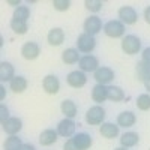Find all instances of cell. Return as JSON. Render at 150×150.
Here are the masks:
<instances>
[{"label": "cell", "instance_id": "30", "mask_svg": "<svg viewBox=\"0 0 150 150\" xmlns=\"http://www.w3.org/2000/svg\"><path fill=\"white\" fill-rule=\"evenodd\" d=\"M137 108L141 111H149L150 110V95L143 93L137 98Z\"/></svg>", "mask_w": 150, "mask_h": 150}, {"label": "cell", "instance_id": "15", "mask_svg": "<svg viewBox=\"0 0 150 150\" xmlns=\"http://www.w3.org/2000/svg\"><path fill=\"white\" fill-rule=\"evenodd\" d=\"M57 140H59V134H57V131H54V129H45V131H42L41 135H39V143H41V146H44V147L53 146Z\"/></svg>", "mask_w": 150, "mask_h": 150}, {"label": "cell", "instance_id": "14", "mask_svg": "<svg viewBox=\"0 0 150 150\" xmlns=\"http://www.w3.org/2000/svg\"><path fill=\"white\" fill-rule=\"evenodd\" d=\"M47 41H48V44L51 45V47L62 45V44H63V41H65V32H63V29H60V27L51 29V30L48 32V35H47Z\"/></svg>", "mask_w": 150, "mask_h": 150}, {"label": "cell", "instance_id": "32", "mask_svg": "<svg viewBox=\"0 0 150 150\" xmlns=\"http://www.w3.org/2000/svg\"><path fill=\"white\" fill-rule=\"evenodd\" d=\"M53 6L56 11H60V12H65L71 8V2L69 0H53Z\"/></svg>", "mask_w": 150, "mask_h": 150}, {"label": "cell", "instance_id": "11", "mask_svg": "<svg viewBox=\"0 0 150 150\" xmlns=\"http://www.w3.org/2000/svg\"><path fill=\"white\" fill-rule=\"evenodd\" d=\"M42 87L48 95H57L59 90H60V81L56 75L50 74L42 80Z\"/></svg>", "mask_w": 150, "mask_h": 150}, {"label": "cell", "instance_id": "4", "mask_svg": "<svg viewBox=\"0 0 150 150\" xmlns=\"http://www.w3.org/2000/svg\"><path fill=\"white\" fill-rule=\"evenodd\" d=\"M95 47H96L95 36H90V35H87V33H81L78 36V39H77V48H78V51L89 54V53H92L93 50H95Z\"/></svg>", "mask_w": 150, "mask_h": 150}, {"label": "cell", "instance_id": "2", "mask_svg": "<svg viewBox=\"0 0 150 150\" xmlns=\"http://www.w3.org/2000/svg\"><path fill=\"white\" fill-rule=\"evenodd\" d=\"M104 119H105V110L101 105H93L86 112V122H87V125H90V126L102 125Z\"/></svg>", "mask_w": 150, "mask_h": 150}, {"label": "cell", "instance_id": "22", "mask_svg": "<svg viewBox=\"0 0 150 150\" xmlns=\"http://www.w3.org/2000/svg\"><path fill=\"white\" fill-rule=\"evenodd\" d=\"M80 59L81 57L78 54V50H75V48H68L62 53V62L65 65H75L80 62Z\"/></svg>", "mask_w": 150, "mask_h": 150}, {"label": "cell", "instance_id": "27", "mask_svg": "<svg viewBox=\"0 0 150 150\" xmlns=\"http://www.w3.org/2000/svg\"><path fill=\"white\" fill-rule=\"evenodd\" d=\"M21 146H23V141H21L20 137L11 135L9 138H6V141H5V144H3V149H5V150H20Z\"/></svg>", "mask_w": 150, "mask_h": 150}, {"label": "cell", "instance_id": "34", "mask_svg": "<svg viewBox=\"0 0 150 150\" xmlns=\"http://www.w3.org/2000/svg\"><path fill=\"white\" fill-rule=\"evenodd\" d=\"M63 150H80V149L77 147V144H75L74 138H69V140L65 143V146H63Z\"/></svg>", "mask_w": 150, "mask_h": 150}, {"label": "cell", "instance_id": "23", "mask_svg": "<svg viewBox=\"0 0 150 150\" xmlns=\"http://www.w3.org/2000/svg\"><path fill=\"white\" fill-rule=\"evenodd\" d=\"M138 141H140V135L137 134V132H125L120 137V144L125 149L137 146V144H138Z\"/></svg>", "mask_w": 150, "mask_h": 150}, {"label": "cell", "instance_id": "13", "mask_svg": "<svg viewBox=\"0 0 150 150\" xmlns=\"http://www.w3.org/2000/svg\"><path fill=\"white\" fill-rule=\"evenodd\" d=\"M3 131L11 137V135H17L21 129H23V122L18 117H9L5 123H2Z\"/></svg>", "mask_w": 150, "mask_h": 150}, {"label": "cell", "instance_id": "19", "mask_svg": "<svg viewBox=\"0 0 150 150\" xmlns=\"http://www.w3.org/2000/svg\"><path fill=\"white\" fill-rule=\"evenodd\" d=\"M92 99H93V102H96L98 105L102 104L105 99H108L107 86H104V84H96L93 89H92Z\"/></svg>", "mask_w": 150, "mask_h": 150}, {"label": "cell", "instance_id": "12", "mask_svg": "<svg viewBox=\"0 0 150 150\" xmlns=\"http://www.w3.org/2000/svg\"><path fill=\"white\" fill-rule=\"evenodd\" d=\"M75 126H77V125L74 123L72 119H66V117H65L63 120L59 122V125H57V134H59L60 137L69 138V137H72L74 132H75Z\"/></svg>", "mask_w": 150, "mask_h": 150}, {"label": "cell", "instance_id": "21", "mask_svg": "<svg viewBox=\"0 0 150 150\" xmlns=\"http://www.w3.org/2000/svg\"><path fill=\"white\" fill-rule=\"evenodd\" d=\"M135 74H137V80L141 81V83H146L150 78V65L144 63L143 60L138 62L135 66Z\"/></svg>", "mask_w": 150, "mask_h": 150}, {"label": "cell", "instance_id": "37", "mask_svg": "<svg viewBox=\"0 0 150 150\" xmlns=\"http://www.w3.org/2000/svg\"><path fill=\"white\" fill-rule=\"evenodd\" d=\"M20 150H36V149H35L33 144H23Z\"/></svg>", "mask_w": 150, "mask_h": 150}, {"label": "cell", "instance_id": "7", "mask_svg": "<svg viewBox=\"0 0 150 150\" xmlns=\"http://www.w3.org/2000/svg\"><path fill=\"white\" fill-rule=\"evenodd\" d=\"M93 78L96 80L98 84L107 86L108 83H111L112 80H114V71H112L111 68H107V66H101L93 72Z\"/></svg>", "mask_w": 150, "mask_h": 150}, {"label": "cell", "instance_id": "16", "mask_svg": "<svg viewBox=\"0 0 150 150\" xmlns=\"http://www.w3.org/2000/svg\"><path fill=\"white\" fill-rule=\"evenodd\" d=\"M15 77V69L9 62H2L0 63V81L6 83V81H12Z\"/></svg>", "mask_w": 150, "mask_h": 150}, {"label": "cell", "instance_id": "1", "mask_svg": "<svg viewBox=\"0 0 150 150\" xmlns=\"http://www.w3.org/2000/svg\"><path fill=\"white\" fill-rule=\"evenodd\" d=\"M122 50L125 54H129V56H134L137 54L141 50V41L138 36L135 35H126L123 36L122 39Z\"/></svg>", "mask_w": 150, "mask_h": 150}, {"label": "cell", "instance_id": "40", "mask_svg": "<svg viewBox=\"0 0 150 150\" xmlns=\"http://www.w3.org/2000/svg\"><path fill=\"white\" fill-rule=\"evenodd\" d=\"M144 87H146V90H147V92H150V78L144 83Z\"/></svg>", "mask_w": 150, "mask_h": 150}, {"label": "cell", "instance_id": "18", "mask_svg": "<svg viewBox=\"0 0 150 150\" xmlns=\"http://www.w3.org/2000/svg\"><path fill=\"white\" fill-rule=\"evenodd\" d=\"M119 128H120L119 125L114 123H102V126L99 128V134L107 140H112L119 135Z\"/></svg>", "mask_w": 150, "mask_h": 150}, {"label": "cell", "instance_id": "8", "mask_svg": "<svg viewBox=\"0 0 150 150\" xmlns=\"http://www.w3.org/2000/svg\"><path fill=\"white\" fill-rule=\"evenodd\" d=\"M66 83L71 87H74V89H81V87H84L86 83H87V77L83 71H72V72L68 74Z\"/></svg>", "mask_w": 150, "mask_h": 150}, {"label": "cell", "instance_id": "38", "mask_svg": "<svg viewBox=\"0 0 150 150\" xmlns=\"http://www.w3.org/2000/svg\"><path fill=\"white\" fill-rule=\"evenodd\" d=\"M6 3H8V5H12V6H17V8H18V6H21V5H20V3H21L20 0H8Z\"/></svg>", "mask_w": 150, "mask_h": 150}, {"label": "cell", "instance_id": "39", "mask_svg": "<svg viewBox=\"0 0 150 150\" xmlns=\"http://www.w3.org/2000/svg\"><path fill=\"white\" fill-rule=\"evenodd\" d=\"M0 99H2V101L5 99V87L3 86H0Z\"/></svg>", "mask_w": 150, "mask_h": 150}, {"label": "cell", "instance_id": "24", "mask_svg": "<svg viewBox=\"0 0 150 150\" xmlns=\"http://www.w3.org/2000/svg\"><path fill=\"white\" fill-rule=\"evenodd\" d=\"M60 110L65 114L66 119H74L77 116V105H75V102L71 101V99H65L60 105Z\"/></svg>", "mask_w": 150, "mask_h": 150}, {"label": "cell", "instance_id": "5", "mask_svg": "<svg viewBox=\"0 0 150 150\" xmlns=\"http://www.w3.org/2000/svg\"><path fill=\"white\" fill-rule=\"evenodd\" d=\"M83 27H84V33L90 35V36H95L102 30V21L98 15H90V17L86 18Z\"/></svg>", "mask_w": 150, "mask_h": 150}, {"label": "cell", "instance_id": "41", "mask_svg": "<svg viewBox=\"0 0 150 150\" xmlns=\"http://www.w3.org/2000/svg\"><path fill=\"white\" fill-rule=\"evenodd\" d=\"M114 150H126L125 147H117V149H114Z\"/></svg>", "mask_w": 150, "mask_h": 150}, {"label": "cell", "instance_id": "35", "mask_svg": "<svg viewBox=\"0 0 150 150\" xmlns=\"http://www.w3.org/2000/svg\"><path fill=\"white\" fill-rule=\"evenodd\" d=\"M143 62L150 65V47L144 48V51H143Z\"/></svg>", "mask_w": 150, "mask_h": 150}, {"label": "cell", "instance_id": "10", "mask_svg": "<svg viewBox=\"0 0 150 150\" xmlns=\"http://www.w3.org/2000/svg\"><path fill=\"white\" fill-rule=\"evenodd\" d=\"M78 65H80V69L83 72H95L99 68V60L92 54H86L80 59Z\"/></svg>", "mask_w": 150, "mask_h": 150}, {"label": "cell", "instance_id": "3", "mask_svg": "<svg viewBox=\"0 0 150 150\" xmlns=\"http://www.w3.org/2000/svg\"><path fill=\"white\" fill-rule=\"evenodd\" d=\"M104 33L108 38H112V39L123 38L125 36V24L120 20H111L104 26Z\"/></svg>", "mask_w": 150, "mask_h": 150}, {"label": "cell", "instance_id": "26", "mask_svg": "<svg viewBox=\"0 0 150 150\" xmlns=\"http://www.w3.org/2000/svg\"><path fill=\"white\" fill-rule=\"evenodd\" d=\"M107 90H108V99L111 102H122L125 99V92L119 86H108Z\"/></svg>", "mask_w": 150, "mask_h": 150}, {"label": "cell", "instance_id": "17", "mask_svg": "<svg viewBox=\"0 0 150 150\" xmlns=\"http://www.w3.org/2000/svg\"><path fill=\"white\" fill-rule=\"evenodd\" d=\"M137 122V117L132 111H123L117 116V125L120 128H132Z\"/></svg>", "mask_w": 150, "mask_h": 150}, {"label": "cell", "instance_id": "6", "mask_svg": "<svg viewBox=\"0 0 150 150\" xmlns=\"http://www.w3.org/2000/svg\"><path fill=\"white\" fill-rule=\"evenodd\" d=\"M117 14H119L120 21L123 24H126V26H132L138 20V14H137V11L132 6H122Z\"/></svg>", "mask_w": 150, "mask_h": 150}, {"label": "cell", "instance_id": "9", "mask_svg": "<svg viewBox=\"0 0 150 150\" xmlns=\"http://www.w3.org/2000/svg\"><path fill=\"white\" fill-rule=\"evenodd\" d=\"M39 54H41V48H39V45H38L36 42L29 41V42H26L21 47V56L26 60H30V62L36 60L38 57H39Z\"/></svg>", "mask_w": 150, "mask_h": 150}, {"label": "cell", "instance_id": "33", "mask_svg": "<svg viewBox=\"0 0 150 150\" xmlns=\"http://www.w3.org/2000/svg\"><path fill=\"white\" fill-rule=\"evenodd\" d=\"M8 119H9V110L5 105H2V107H0V122L5 123Z\"/></svg>", "mask_w": 150, "mask_h": 150}, {"label": "cell", "instance_id": "28", "mask_svg": "<svg viewBox=\"0 0 150 150\" xmlns=\"http://www.w3.org/2000/svg\"><path fill=\"white\" fill-rule=\"evenodd\" d=\"M11 29L14 30L17 35H26L27 30H29V26H27L26 21H20V20L12 18L11 20Z\"/></svg>", "mask_w": 150, "mask_h": 150}, {"label": "cell", "instance_id": "25", "mask_svg": "<svg viewBox=\"0 0 150 150\" xmlns=\"http://www.w3.org/2000/svg\"><path fill=\"white\" fill-rule=\"evenodd\" d=\"M9 87L14 93H23L27 89V80L24 77H21V75H17V77H14V80L9 83Z\"/></svg>", "mask_w": 150, "mask_h": 150}, {"label": "cell", "instance_id": "29", "mask_svg": "<svg viewBox=\"0 0 150 150\" xmlns=\"http://www.w3.org/2000/svg\"><path fill=\"white\" fill-rule=\"evenodd\" d=\"M12 18H15V20H20V21H26L27 23V20L30 18V9H29V6H18V8H15V11H14V17Z\"/></svg>", "mask_w": 150, "mask_h": 150}, {"label": "cell", "instance_id": "20", "mask_svg": "<svg viewBox=\"0 0 150 150\" xmlns=\"http://www.w3.org/2000/svg\"><path fill=\"white\" fill-rule=\"evenodd\" d=\"M74 141H75V144H77V147H78L80 150H89V149L92 147V144H93L92 137H90L89 134H84V132L75 135V137H74Z\"/></svg>", "mask_w": 150, "mask_h": 150}, {"label": "cell", "instance_id": "31", "mask_svg": "<svg viewBox=\"0 0 150 150\" xmlns=\"http://www.w3.org/2000/svg\"><path fill=\"white\" fill-rule=\"evenodd\" d=\"M84 6L89 9L90 12H99L102 9V2H101V0H86Z\"/></svg>", "mask_w": 150, "mask_h": 150}, {"label": "cell", "instance_id": "36", "mask_svg": "<svg viewBox=\"0 0 150 150\" xmlns=\"http://www.w3.org/2000/svg\"><path fill=\"white\" fill-rule=\"evenodd\" d=\"M144 20H146V23L150 26V6H147V8L144 9Z\"/></svg>", "mask_w": 150, "mask_h": 150}]
</instances>
